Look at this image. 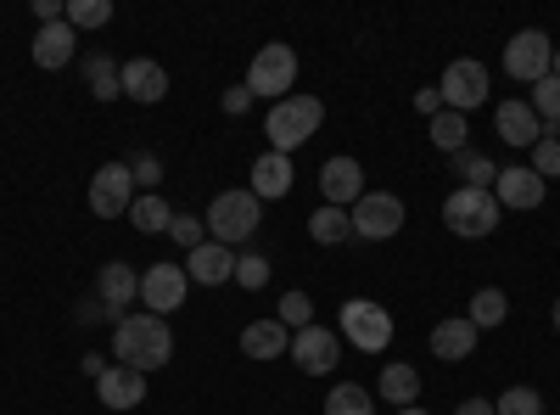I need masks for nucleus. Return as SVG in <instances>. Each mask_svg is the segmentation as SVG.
<instances>
[{
	"mask_svg": "<svg viewBox=\"0 0 560 415\" xmlns=\"http://www.w3.org/2000/svg\"><path fill=\"white\" fill-rule=\"evenodd\" d=\"M113 359L129 365V371H140V377L163 371V365L174 359L168 320H163V314H124L118 326H113Z\"/></svg>",
	"mask_w": 560,
	"mask_h": 415,
	"instance_id": "1",
	"label": "nucleus"
},
{
	"mask_svg": "<svg viewBox=\"0 0 560 415\" xmlns=\"http://www.w3.org/2000/svg\"><path fill=\"white\" fill-rule=\"evenodd\" d=\"M325 124V102L319 96H287V102H275L269 118H264V135H269V152H298L303 141H314Z\"/></svg>",
	"mask_w": 560,
	"mask_h": 415,
	"instance_id": "2",
	"label": "nucleus"
},
{
	"mask_svg": "<svg viewBox=\"0 0 560 415\" xmlns=\"http://www.w3.org/2000/svg\"><path fill=\"white\" fill-rule=\"evenodd\" d=\"M208 242H224V247H242L258 237V219H264V203L253 192H219L208 203Z\"/></svg>",
	"mask_w": 560,
	"mask_h": 415,
	"instance_id": "3",
	"label": "nucleus"
},
{
	"mask_svg": "<svg viewBox=\"0 0 560 415\" xmlns=\"http://www.w3.org/2000/svg\"><path fill=\"white\" fill-rule=\"evenodd\" d=\"M292 84H298V51L287 39H269V45H258V57H253V68H247V90L258 102H287L292 96Z\"/></svg>",
	"mask_w": 560,
	"mask_h": 415,
	"instance_id": "4",
	"label": "nucleus"
},
{
	"mask_svg": "<svg viewBox=\"0 0 560 415\" xmlns=\"http://www.w3.org/2000/svg\"><path fill=\"white\" fill-rule=\"evenodd\" d=\"M499 219H504V208L493 203V192H465V186H454V192L443 197V224L454 230V237H465V242L493 237Z\"/></svg>",
	"mask_w": 560,
	"mask_h": 415,
	"instance_id": "5",
	"label": "nucleus"
},
{
	"mask_svg": "<svg viewBox=\"0 0 560 415\" xmlns=\"http://www.w3.org/2000/svg\"><path fill=\"white\" fill-rule=\"evenodd\" d=\"M342 337L359 348V354H382L393 343V314L376 303V298H348L342 303Z\"/></svg>",
	"mask_w": 560,
	"mask_h": 415,
	"instance_id": "6",
	"label": "nucleus"
},
{
	"mask_svg": "<svg viewBox=\"0 0 560 415\" xmlns=\"http://www.w3.org/2000/svg\"><path fill=\"white\" fill-rule=\"evenodd\" d=\"M549 68H555V39L544 28L510 34V45H504V73L510 79H516V84H538V79H549Z\"/></svg>",
	"mask_w": 560,
	"mask_h": 415,
	"instance_id": "7",
	"label": "nucleus"
},
{
	"mask_svg": "<svg viewBox=\"0 0 560 415\" xmlns=\"http://www.w3.org/2000/svg\"><path fill=\"white\" fill-rule=\"evenodd\" d=\"M348 219H353V237L359 242H393L398 230H404V203L393 192H364L348 208Z\"/></svg>",
	"mask_w": 560,
	"mask_h": 415,
	"instance_id": "8",
	"label": "nucleus"
},
{
	"mask_svg": "<svg viewBox=\"0 0 560 415\" xmlns=\"http://www.w3.org/2000/svg\"><path fill=\"white\" fill-rule=\"evenodd\" d=\"M303 377H331L337 365H342V332H331V326H303V332H292V354H287Z\"/></svg>",
	"mask_w": 560,
	"mask_h": 415,
	"instance_id": "9",
	"label": "nucleus"
},
{
	"mask_svg": "<svg viewBox=\"0 0 560 415\" xmlns=\"http://www.w3.org/2000/svg\"><path fill=\"white\" fill-rule=\"evenodd\" d=\"M438 90H443V107H448V113H477V107L488 102V68H482L477 57H459V62L443 68Z\"/></svg>",
	"mask_w": 560,
	"mask_h": 415,
	"instance_id": "10",
	"label": "nucleus"
},
{
	"mask_svg": "<svg viewBox=\"0 0 560 415\" xmlns=\"http://www.w3.org/2000/svg\"><path fill=\"white\" fill-rule=\"evenodd\" d=\"M129 203H135L129 163H102L96 174H90V214L96 219H129Z\"/></svg>",
	"mask_w": 560,
	"mask_h": 415,
	"instance_id": "11",
	"label": "nucleus"
},
{
	"mask_svg": "<svg viewBox=\"0 0 560 415\" xmlns=\"http://www.w3.org/2000/svg\"><path fill=\"white\" fill-rule=\"evenodd\" d=\"M185 292H191V275H185V264H147L140 269V303H147V314H174L185 303Z\"/></svg>",
	"mask_w": 560,
	"mask_h": 415,
	"instance_id": "12",
	"label": "nucleus"
},
{
	"mask_svg": "<svg viewBox=\"0 0 560 415\" xmlns=\"http://www.w3.org/2000/svg\"><path fill=\"white\" fill-rule=\"evenodd\" d=\"M370 186H364V169H359V158H325L319 163V203H331V208H353L359 197H364Z\"/></svg>",
	"mask_w": 560,
	"mask_h": 415,
	"instance_id": "13",
	"label": "nucleus"
},
{
	"mask_svg": "<svg viewBox=\"0 0 560 415\" xmlns=\"http://www.w3.org/2000/svg\"><path fill=\"white\" fill-rule=\"evenodd\" d=\"M96 298H102V309L113 314V326H118V320L140 303V269L124 264V258L102 264V275H96Z\"/></svg>",
	"mask_w": 560,
	"mask_h": 415,
	"instance_id": "14",
	"label": "nucleus"
},
{
	"mask_svg": "<svg viewBox=\"0 0 560 415\" xmlns=\"http://www.w3.org/2000/svg\"><path fill=\"white\" fill-rule=\"evenodd\" d=\"M544 197H549V186L527 169V163H516V169H499V180H493V203L499 208H516V214H533V208H544Z\"/></svg>",
	"mask_w": 560,
	"mask_h": 415,
	"instance_id": "15",
	"label": "nucleus"
},
{
	"mask_svg": "<svg viewBox=\"0 0 560 415\" xmlns=\"http://www.w3.org/2000/svg\"><path fill=\"white\" fill-rule=\"evenodd\" d=\"M118 79H124V96L140 102V107H158V102L168 96V68L152 62V57H129V62L118 68Z\"/></svg>",
	"mask_w": 560,
	"mask_h": 415,
	"instance_id": "16",
	"label": "nucleus"
},
{
	"mask_svg": "<svg viewBox=\"0 0 560 415\" xmlns=\"http://www.w3.org/2000/svg\"><path fill=\"white\" fill-rule=\"evenodd\" d=\"M96 399L107 410H140L147 404V377L129 371V365H107V371L96 377Z\"/></svg>",
	"mask_w": 560,
	"mask_h": 415,
	"instance_id": "17",
	"label": "nucleus"
},
{
	"mask_svg": "<svg viewBox=\"0 0 560 415\" xmlns=\"http://www.w3.org/2000/svg\"><path fill=\"white\" fill-rule=\"evenodd\" d=\"M185 275H191L197 287H224V281H236V247L202 242L191 258H185Z\"/></svg>",
	"mask_w": 560,
	"mask_h": 415,
	"instance_id": "18",
	"label": "nucleus"
},
{
	"mask_svg": "<svg viewBox=\"0 0 560 415\" xmlns=\"http://www.w3.org/2000/svg\"><path fill=\"white\" fill-rule=\"evenodd\" d=\"M292 186H298V169H292L287 152H264V158L253 163V186H247V192H253L258 203H280Z\"/></svg>",
	"mask_w": 560,
	"mask_h": 415,
	"instance_id": "19",
	"label": "nucleus"
},
{
	"mask_svg": "<svg viewBox=\"0 0 560 415\" xmlns=\"http://www.w3.org/2000/svg\"><path fill=\"white\" fill-rule=\"evenodd\" d=\"M477 337H482V332H477L465 314H448V320H438V326H432V354H438L443 365H459V359L477 354Z\"/></svg>",
	"mask_w": 560,
	"mask_h": 415,
	"instance_id": "20",
	"label": "nucleus"
},
{
	"mask_svg": "<svg viewBox=\"0 0 560 415\" xmlns=\"http://www.w3.org/2000/svg\"><path fill=\"white\" fill-rule=\"evenodd\" d=\"M73 57H79V34L68 28V18H62V23H45V28L34 34V68L57 73V68H68Z\"/></svg>",
	"mask_w": 560,
	"mask_h": 415,
	"instance_id": "21",
	"label": "nucleus"
},
{
	"mask_svg": "<svg viewBox=\"0 0 560 415\" xmlns=\"http://www.w3.org/2000/svg\"><path fill=\"white\" fill-rule=\"evenodd\" d=\"M493 129L504 135V147H538V135H544V124H538V113L527 107V102H499L493 107Z\"/></svg>",
	"mask_w": 560,
	"mask_h": 415,
	"instance_id": "22",
	"label": "nucleus"
},
{
	"mask_svg": "<svg viewBox=\"0 0 560 415\" xmlns=\"http://www.w3.org/2000/svg\"><path fill=\"white\" fill-rule=\"evenodd\" d=\"M242 354H247V359H287V354H292V332L280 326L275 314H269V320H253V326L242 332Z\"/></svg>",
	"mask_w": 560,
	"mask_h": 415,
	"instance_id": "23",
	"label": "nucleus"
},
{
	"mask_svg": "<svg viewBox=\"0 0 560 415\" xmlns=\"http://www.w3.org/2000/svg\"><path fill=\"white\" fill-rule=\"evenodd\" d=\"M79 68H84V84H90V96H96V102H118L124 96V79H118L124 62H113L107 51H84Z\"/></svg>",
	"mask_w": 560,
	"mask_h": 415,
	"instance_id": "24",
	"label": "nucleus"
},
{
	"mask_svg": "<svg viewBox=\"0 0 560 415\" xmlns=\"http://www.w3.org/2000/svg\"><path fill=\"white\" fill-rule=\"evenodd\" d=\"M376 393L387 404L409 410V404H420V371H415V365H404V359H393L387 371H382V382H376Z\"/></svg>",
	"mask_w": 560,
	"mask_h": 415,
	"instance_id": "25",
	"label": "nucleus"
},
{
	"mask_svg": "<svg viewBox=\"0 0 560 415\" xmlns=\"http://www.w3.org/2000/svg\"><path fill=\"white\" fill-rule=\"evenodd\" d=\"M454 180L465 192H493V180H499V169H493V158L488 152H477V147H465V152H454Z\"/></svg>",
	"mask_w": 560,
	"mask_h": 415,
	"instance_id": "26",
	"label": "nucleus"
},
{
	"mask_svg": "<svg viewBox=\"0 0 560 415\" xmlns=\"http://www.w3.org/2000/svg\"><path fill=\"white\" fill-rule=\"evenodd\" d=\"M168 219H174V208H168L158 192H140V197L129 203V224L140 230V237H168Z\"/></svg>",
	"mask_w": 560,
	"mask_h": 415,
	"instance_id": "27",
	"label": "nucleus"
},
{
	"mask_svg": "<svg viewBox=\"0 0 560 415\" xmlns=\"http://www.w3.org/2000/svg\"><path fill=\"white\" fill-rule=\"evenodd\" d=\"M308 237H314L319 247H337V242H348V237H353V219H348V208L319 203V208L308 214Z\"/></svg>",
	"mask_w": 560,
	"mask_h": 415,
	"instance_id": "28",
	"label": "nucleus"
},
{
	"mask_svg": "<svg viewBox=\"0 0 560 415\" xmlns=\"http://www.w3.org/2000/svg\"><path fill=\"white\" fill-rule=\"evenodd\" d=\"M504 314H510V298H504V287H482V292L471 298V309H465V320H471L477 332H493V326H504Z\"/></svg>",
	"mask_w": 560,
	"mask_h": 415,
	"instance_id": "29",
	"label": "nucleus"
},
{
	"mask_svg": "<svg viewBox=\"0 0 560 415\" xmlns=\"http://www.w3.org/2000/svg\"><path fill=\"white\" fill-rule=\"evenodd\" d=\"M325 415H376V404H370V388L337 382L331 393H325Z\"/></svg>",
	"mask_w": 560,
	"mask_h": 415,
	"instance_id": "30",
	"label": "nucleus"
},
{
	"mask_svg": "<svg viewBox=\"0 0 560 415\" xmlns=\"http://www.w3.org/2000/svg\"><path fill=\"white\" fill-rule=\"evenodd\" d=\"M427 129H432V147H438V152H448V158H454V152H465V135H471V129H465V113H448V107H443Z\"/></svg>",
	"mask_w": 560,
	"mask_h": 415,
	"instance_id": "31",
	"label": "nucleus"
},
{
	"mask_svg": "<svg viewBox=\"0 0 560 415\" xmlns=\"http://www.w3.org/2000/svg\"><path fill=\"white\" fill-rule=\"evenodd\" d=\"M527 107L538 113V124H544V129H560V79H555V73L533 84V96H527Z\"/></svg>",
	"mask_w": 560,
	"mask_h": 415,
	"instance_id": "32",
	"label": "nucleus"
},
{
	"mask_svg": "<svg viewBox=\"0 0 560 415\" xmlns=\"http://www.w3.org/2000/svg\"><path fill=\"white\" fill-rule=\"evenodd\" d=\"M113 23V0H68V28L84 34V28H107Z\"/></svg>",
	"mask_w": 560,
	"mask_h": 415,
	"instance_id": "33",
	"label": "nucleus"
},
{
	"mask_svg": "<svg viewBox=\"0 0 560 415\" xmlns=\"http://www.w3.org/2000/svg\"><path fill=\"white\" fill-rule=\"evenodd\" d=\"M168 242L185 247V253H197V247L208 242V219H202V214H174V219H168Z\"/></svg>",
	"mask_w": 560,
	"mask_h": 415,
	"instance_id": "34",
	"label": "nucleus"
},
{
	"mask_svg": "<svg viewBox=\"0 0 560 415\" xmlns=\"http://www.w3.org/2000/svg\"><path fill=\"white\" fill-rule=\"evenodd\" d=\"M527 169L544 180V186H549V180H560V135H555V129L538 135V147H533V163H527Z\"/></svg>",
	"mask_w": 560,
	"mask_h": 415,
	"instance_id": "35",
	"label": "nucleus"
},
{
	"mask_svg": "<svg viewBox=\"0 0 560 415\" xmlns=\"http://www.w3.org/2000/svg\"><path fill=\"white\" fill-rule=\"evenodd\" d=\"M275 320H280L287 332L314 326V298H308V292H287V298H280V309H275Z\"/></svg>",
	"mask_w": 560,
	"mask_h": 415,
	"instance_id": "36",
	"label": "nucleus"
},
{
	"mask_svg": "<svg viewBox=\"0 0 560 415\" xmlns=\"http://www.w3.org/2000/svg\"><path fill=\"white\" fill-rule=\"evenodd\" d=\"M493 415H544V399H538V388H504L493 399Z\"/></svg>",
	"mask_w": 560,
	"mask_h": 415,
	"instance_id": "37",
	"label": "nucleus"
},
{
	"mask_svg": "<svg viewBox=\"0 0 560 415\" xmlns=\"http://www.w3.org/2000/svg\"><path fill=\"white\" fill-rule=\"evenodd\" d=\"M236 287L242 292H264L269 287V258L264 253H236Z\"/></svg>",
	"mask_w": 560,
	"mask_h": 415,
	"instance_id": "38",
	"label": "nucleus"
},
{
	"mask_svg": "<svg viewBox=\"0 0 560 415\" xmlns=\"http://www.w3.org/2000/svg\"><path fill=\"white\" fill-rule=\"evenodd\" d=\"M129 174H135V192H140V186L158 192V180H163V158H158V152H135V158H129Z\"/></svg>",
	"mask_w": 560,
	"mask_h": 415,
	"instance_id": "39",
	"label": "nucleus"
},
{
	"mask_svg": "<svg viewBox=\"0 0 560 415\" xmlns=\"http://www.w3.org/2000/svg\"><path fill=\"white\" fill-rule=\"evenodd\" d=\"M253 102H258V96H253V90H247V79H242V84H230L224 96H219V107H224L230 118H242V113H253Z\"/></svg>",
	"mask_w": 560,
	"mask_h": 415,
	"instance_id": "40",
	"label": "nucleus"
},
{
	"mask_svg": "<svg viewBox=\"0 0 560 415\" xmlns=\"http://www.w3.org/2000/svg\"><path fill=\"white\" fill-rule=\"evenodd\" d=\"M415 113H427V118H438V113H443V90H438V84H427V90H415Z\"/></svg>",
	"mask_w": 560,
	"mask_h": 415,
	"instance_id": "41",
	"label": "nucleus"
},
{
	"mask_svg": "<svg viewBox=\"0 0 560 415\" xmlns=\"http://www.w3.org/2000/svg\"><path fill=\"white\" fill-rule=\"evenodd\" d=\"M34 18H39V28L45 23H62L68 18V0H34Z\"/></svg>",
	"mask_w": 560,
	"mask_h": 415,
	"instance_id": "42",
	"label": "nucleus"
},
{
	"mask_svg": "<svg viewBox=\"0 0 560 415\" xmlns=\"http://www.w3.org/2000/svg\"><path fill=\"white\" fill-rule=\"evenodd\" d=\"M454 415H493V399H465Z\"/></svg>",
	"mask_w": 560,
	"mask_h": 415,
	"instance_id": "43",
	"label": "nucleus"
},
{
	"mask_svg": "<svg viewBox=\"0 0 560 415\" xmlns=\"http://www.w3.org/2000/svg\"><path fill=\"white\" fill-rule=\"evenodd\" d=\"M549 73H555V79H560V45H555V68H549Z\"/></svg>",
	"mask_w": 560,
	"mask_h": 415,
	"instance_id": "44",
	"label": "nucleus"
},
{
	"mask_svg": "<svg viewBox=\"0 0 560 415\" xmlns=\"http://www.w3.org/2000/svg\"><path fill=\"white\" fill-rule=\"evenodd\" d=\"M398 415H427V410H420V404H409V410H398Z\"/></svg>",
	"mask_w": 560,
	"mask_h": 415,
	"instance_id": "45",
	"label": "nucleus"
},
{
	"mask_svg": "<svg viewBox=\"0 0 560 415\" xmlns=\"http://www.w3.org/2000/svg\"><path fill=\"white\" fill-rule=\"evenodd\" d=\"M555 332H560V298H555Z\"/></svg>",
	"mask_w": 560,
	"mask_h": 415,
	"instance_id": "46",
	"label": "nucleus"
}]
</instances>
